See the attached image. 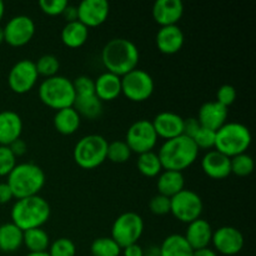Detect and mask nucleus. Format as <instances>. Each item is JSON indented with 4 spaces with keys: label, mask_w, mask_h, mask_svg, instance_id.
<instances>
[{
    "label": "nucleus",
    "mask_w": 256,
    "mask_h": 256,
    "mask_svg": "<svg viewBox=\"0 0 256 256\" xmlns=\"http://www.w3.org/2000/svg\"><path fill=\"white\" fill-rule=\"evenodd\" d=\"M139 59L140 54L136 45L124 38L109 40L102 50V62L106 72L120 78L136 69Z\"/></svg>",
    "instance_id": "f257e3e1"
},
{
    "label": "nucleus",
    "mask_w": 256,
    "mask_h": 256,
    "mask_svg": "<svg viewBox=\"0 0 256 256\" xmlns=\"http://www.w3.org/2000/svg\"><path fill=\"white\" fill-rule=\"evenodd\" d=\"M199 149L192 139L180 135L174 139L166 140L158 152L162 169L182 172L192 166L198 159Z\"/></svg>",
    "instance_id": "f03ea898"
},
{
    "label": "nucleus",
    "mask_w": 256,
    "mask_h": 256,
    "mask_svg": "<svg viewBox=\"0 0 256 256\" xmlns=\"http://www.w3.org/2000/svg\"><path fill=\"white\" fill-rule=\"evenodd\" d=\"M52 209L49 202L40 195H35L16 200L12 208L10 218L12 224L16 225L22 232H26L46 224Z\"/></svg>",
    "instance_id": "7ed1b4c3"
},
{
    "label": "nucleus",
    "mask_w": 256,
    "mask_h": 256,
    "mask_svg": "<svg viewBox=\"0 0 256 256\" xmlns=\"http://www.w3.org/2000/svg\"><path fill=\"white\" fill-rule=\"evenodd\" d=\"M45 182L46 176L39 165L34 162H22L16 164L12 172L8 175L6 184L14 195V199L19 200L39 195Z\"/></svg>",
    "instance_id": "20e7f679"
},
{
    "label": "nucleus",
    "mask_w": 256,
    "mask_h": 256,
    "mask_svg": "<svg viewBox=\"0 0 256 256\" xmlns=\"http://www.w3.org/2000/svg\"><path fill=\"white\" fill-rule=\"evenodd\" d=\"M40 102L52 110H62L72 108L76 99L72 80L62 75L44 79L38 89Z\"/></svg>",
    "instance_id": "39448f33"
},
{
    "label": "nucleus",
    "mask_w": 256,
    "mask_h": 256,
    "mask_svg": "<svg viewBox=\"0 0 256 256\" xmlns=\"http://www.w3.org/2000/svg\"><path fill=\"white\" fill-rule=\"evenodd\" d=\"M252 144V132L246 125L242 122H226L216 132L215 150L228 158L244 154Z\"/></svg>",
    "instance_id": "423d86ee"
},
{
    "label": "nucleus",
    "mask_w": 256,
    "mask_h": 256,
    "mask_svg": "<svg viewBox=\"0 0 256 256\" xmlns=\"http://www.w3.org/2000/svg\"><path fill=\"white\" fill-rule=\"evenodd\" d=\"M108 144L109 142L102 135L90 134L82 136L74 146V162L82 169H96L106 160Z\"/></svg>",
    "instance_id": "0eeeda50"
},
{
    "label": "nucleus",
    "mask_w": 256,
    "mask_h": 256,
    "mask_svg": "<svg viewBox=\"0 0 256 256\" xmlns=\"http://www.w3.org/2000/svg\"><path fill=\"white\" fill-rule=\"evenodd\" d=\"M144 232V220L134 212H122L116 218L112 228V239L122 249L136 244Z\"/></svg>",
    "instance_id": "6e6552de"
},
{
    "label": "nucleus",
    "mask_w": 256,
    "mask_h": 256,
    "mask_svg": "<svg viewBox=\"0 0 256 256\" xmlns=\"http://www.w3.org/2000/svg\"><path fill=\"white\" fill-rule=\"evenodd\" d=\"M154 89V79L145 70L136 68L122 76V94L130 102H146L152 95Z\"/></svg>",
    "instance_id": "1a4fd4ad"
},
{
    "label": "nucleus",
    "mask_w": 256,
    "mask_h": 256,
    "mask_svg": "<svg viewBox=\"0 0 256 256\" xmlns=\"http://www.w3.org/2000/svg\"><path fill=\"white\" fill-rule=\"evenodd\" d=\"M204 204L199 195L189 189H184L170 199V214L184 224H190L200 219Z\"/></svg>",
    "instance_id": "9d476101"
},
{
    "label": "nucleus",
    "mask_w": 256,
    "mask_h": 256,
    "mask_svg": "<svg viewBox=\"0 0 256 256\" xmlns=\"http://www.w3.org/2000/svg\"><path fill=\"white\" fill-rule=\"evenodd\" d=\"M158 135L154 126L149 120H138L130 125L126 132V139L124 140L130 148L132 152L140 155L148 152H154L158 142Z\"/></svg>",
    "instance_id": "9b49d317"
},
{
    "label": "nucleus",
    "mask_w": 256,
    "mask_h": 256,
    "mask_svg": "<svg viewBox=\"0 0 256 256\" xmlns=\"http://www.w3.org/2000/svg\"><path fill=\"white\" fill-rule=\"evenodd\" d=\"M38 75L35 62L29 59H22L12 65L8 75V84L15 94H26L36 85Z\"/></svg>",
    "instance_id": "f8f14e48"
},
{
    "label": "nucleus",
    "mask_w": 256,
    "mask_h": 256,
    "mask_svg": "<svg viewBox=\"0 0 256 256\" xmlns=\"http://www.w3.org/2000/svg\"><path fill=\"white\" fill-rule=\"evenodd\" d=\"M34 20L26 15H16L6 22L4 30V42L10 46L20 48L29 44L35 35Z\"/></svg>",
    "instance_id": "ddd939ff"
},
{
    "label": "nucleus",
    "mask_w": 256,
    "mask_h": 256,
    "mask_svg": "<svg viewBox=\"0 0 256 256\" xmlns=\"http://www.w3.org/2000/svg\"><path fill=\"white\" fill-rule=\"evenodd\" d=\"M212 244L219 254L236 255L244 248V235L234 226H222L212 232Z\"/></svg>",
    "instance_id": "4468645a"
},
{
    "label": "nucleus",
    "mask_w": 256,
    "mask_h": 256,
    "mask_svg": "<svg viewBox=\"0 0 256 256\" xmlns=\"http://www.w3.org/2000/svg\"><path fill=\"white\" fill-rule=\"evenodd\" d=\"M78 22L89 29L104 24L109 18L110 5L106 0H82L76 6Z\"/></svg>",
    "instance_id": "2eb2a0df"
},
{
    "label": "nucleus",
    "mask_w": 256,
    "mask_h": 256,
    "mask_svg": "<svg viewBox=\"0 0 256 256\" xmlns=\"http://www.w3.org/2000/svg\"><path fill=\"white\" fill-rule=\"evenodd\" d=\"M152 14L160 28L178 25L184 14V4L180 0H158L152 5Z\"/></svg>",
    "instance_id": "dca6fc26"
},
{
    "label": "nucleus",
    "mask_w": 256,
    "mask_h": 256,
    "mask_svg": "<svg viewBox=\"0 0 256 256\" xmlns=\"http://www.w3.org/2000/svg\"><path fill=\"white\" fill-rule=\"evenodd\" d=\"M202 169L206 176L214 180L226 179L232 174L230 158L222 154L218 150H210L202 156Z\"/></svg>",
    "instance_id": "f3484780"
},
{
    "label": "nucleus",
    "mask_w": 256,
    "mask_h": 256,
    "mask_svg": "<svg viewBox=\"0 0 256 256\" xmlns=\"http://www.w3.org/2000/svg\"><path fill=\"white\" fill-rule=\"evenodd\" d=\"M185 36L178 25L162 26L156 32L155 44L160 52L165 55H174L184 46Z\"/></svg>",
    "instance_id": "a211bd4d"
},
{
    "label": "nucleus",
    "mask_w": 256,
    "mask_h": 256,
    "mask_svg": "<svg viewBox=\"0 0 256 256\" xmlns=\"http://www.w3.org/2000/svg\"><path fill=\"white\" fill-rule=\"evenodd\" d=\"M158 138H162L166 140L182 135V126L184 119L180 115L172 112H162L154 118L152 122Z\"/></svg>",
    "instance_id": "6ab92c4d"
},
{
    "label": "nucleus",
    "mask_w": 256,
    "mask_h": 256,
    "mask_svg": "<svg viewBox=\"0 0 256 256\" xmlns=\"http://www.w3.org/2000/svg\"><path fill=\"white\" fill-rule=\"evenodd\" d=\"M196 119L202 128L218 132L228 122V108L222 106L216 102H204L200 106Z\"/></svg>",
    "instance_id": "aec40b11"
},
{
    "label": "nucleus",
    "mask_w": 256,
    "mask_h": 256,
    "mask_svg": "<svg viewBox=\"0 0 256 256\" xmlns=\"http://www.w3.org/2000/svg\"><path fill=\"white\" fill-rule=\"evenodd\" d=\"M22 132V120L12 110L0 112V145L9 146L15 140L20 139Z\"/></svg>",
    "instance_id": "412c9836"
},
{
    "label": "nucleus",
    "mask_w": 256,
    "mask_h": 256,
    "mask_svg": "<svg viewBox=\"0 0 256 256\" xmlns=\"http://www.w3.org/2000/svg\"><path fill=\"white\" fill-rule=\"evenodd\" d=\"M212 232H212V225L206 220L200 218V219L188 224L184 238L189 242L192 250H199L209 248V245L212 244Z\"/></svg>",
    "instance_id": "4be33fe9"
},
{
    "label": "nucleus",
    "mask_w": 256,
    "mask_h": 256,
    "mask_svg": "<svg viewBox=\"0 0 256 256\" xmlns=\"http://www.w3.org/2000/svg\"><path fill=\"white\" fill-rule=\"evenodd\" d=\"M95 82V95L102 102H112L122 95V78L109 72H102Z\"/></svg>",
    "instance_id": "5701e85b"
},
{
    "label": "nucleus",
    "mask_w": 256,
    "mask_h": 256,
    "mask_svg": "<svg viewBox=\"0 0 256 256\" xmlns=\"http://www.w3.org/2000/svg\"><path fill=\"white\" fill-rule=\"evenodd\" d=\"M156 188L160 195L172 199L182 190L185 189V179L182 172H172V170H164L160 172L156 180Z\"/></svg>",
    "instance_id": "b1692460"
},
{
    "label": "nucleus",
    "mask_w": 256,
    "mask_h": 256,
    "mask_svg": "<svg viewBox=\"0 0 256 256\" xmlns=\"http://www.w3.org/2000/svg\"><path fill=\"white\" fill-rule=\"evenodd\" d=\"M60 38L65 46L70 48V49H78L86 42L88 38H89V29L78 20L66 22L62 28Z\"/></svg>",
    "instance_id": "393cba45"
},
{
    "label": "nucleus",
    "mask_w": 256,
    "mask_h": 256,
    "mask_svg": "<svg viewBox=\"0 0 256 256\" xmlns=\"http://www.w3.org/2000/svg\"><path fill=\"white\" fill-rule=\"evenodd\" d=\"M82 118L74 108L58 110L54 115V128L62 135H72L80 126Z\"/></svg>",
    "instance_id": "a878e982"
},
{
    "label": "nucleus",
    "mask_w": 256,
    "mask_h": 256,
    "mask_svg": "<svg viewBox=\"0 0 256 256\" xmlns=\"http://www.w3.org/2000/svg\"><path fill=\"white\" fill-rule=\"evenodd\" d=\"M194 250L186 242L184 235H169L162 242L158 256H192Z\"/></svg>",
    "instance_id": "bb28decb"
},
{
    "label": "nucleus",
    "mask_w": 256,
    "mask_h": 256,
    "mask_svg": "<svg viewBox=\"0 0 256 256\" xmlns=\"http://www.w3.org/2000/svg\"><path fill=\"white\" fill-rule=\"evenodd\" d=\"M24 232L12 222L0 225V252H14L22 245Z\"/></svg>",
    "instance_id": "cd10ccee"
},
{
    "label": "nucleus",
    "mask_w": 256,
    "mask_h": 256,
    "mask_svg": "<svg viewBox=\"0 0 256 256\" xmlns=\"http://www.w3.org/2000/svg\"><path fill=\"white\" fill-rule=\"evenodd\" d=\"M80 118L84 116L89 120H95L102 114V102L96 98V95H82L76 96L72 105Z\"/></svg>",
    "instance_id": "c85d7f7f"
},
{
    "label": "nucleus",
    "mask_w": 256,
    "mask_h": 256,
    "mask_svg": "<svg viewBox=\"0 0 256 256\" xmlns=\"http://www.w3.org/2000/svg\"><path fill=\"white\" fill-rule=\"evenodd\" d=\"M22 245H25L29 252H46L50 246V238L42 228L30 229L24 232Z\"/></svg>",
    "instance_id": "c756f323"
},
{
    "label": "nucleus",
    "mask_w": 256,
    "mask_h": 256,
    "mask_svg": "<svg viewBox=\"0 0 256 256\" xmlns=\"http://www.w3.org/2000/svg\"><path fill=\"white\" fill-rule=\"evenodd\" d=\"M136 166L140 174L146 178H156L162 172V165L160 162L158 152H148L140 154L136 160Z\"/></svg>",
    "instance_id": "7c9ffc66"
},
{
    "label": "nucleus",
    "mask_w": 256,
    "mask_h": 256,
    "mask_svg": "<svg viewBox=\"0 0 256 256\" xmlns=\"http://www.w3.org/2000/svg\"><path fill=\"white\" fill-rule=\"evenodd\" d=\"M122 250V248L109 236L98 238L90 246L92 256H120Z\"/></svg>",
    "instance_id": "2f4dec72"
},
{
    "label": "nucleus",
    "mask_w": 256,
    "mask_h": 256,
    "mask_svg": "<svg viewBox=\"0 0 256 256\" xmlns=\"http://www.w3.org/2000/svg\"><path fill=\"white\" fill-rule=\"evenodd\" d=\"M132 150L124 140H115L108 144L106 159L114 164H124L132 156Z\"/></svg>",
    "instance_id": "473e14b6"
},
{
    "label": "nucleus",
    "mask_w": 256,
    "mask_h": 256,
    "mask_svg": "<svg viewBox=\"0 0 256 256\" xmlns=\"http://www.w3.org/2000/svg\"><path fill=\"white\" fill-rule=\"evenodd\" d=\"M35 68H36L39 76H44L45 79H48V78H52L58 75V72L60 69V62L54 55L45 54L36 60Z\"/></svg>",
    "instance_id": "72a5a7b5"
},
{
    "label": "nucleus",
    "mask_w": 256,
    "mask_h": 256,
    "mask_svg": "<svg viewBox=\"0 0 256 256\" xmlns=\"http://www.w3.org/2000/svg\"><path fill=\"white\" fill-rule=\"evenodd\" d=\"M230 164H232V174L242 178L249 176L254 172L255 168L254 159L249 154H246V152L232 158L230 159Z\"/></svg>",
    "instance_id": "f704fd0d"
},
{
    "label": "nucleus",
    "mask_w": 256,
    "mask_h": 256,
    "mask_svg": "<svg viewBox=\"0 0 256 256\" xmlns=\"http://www.w3.org/2000/svg\"><path fill=\"white\" fill-rule=\"evenodd\" d=\"M48 254L50 256H75L76 254V246L74 242L68 238H59L52 242L49 246Z\"/></svg>",
    "instance_id": "c9c22d12"
},
{
    "label": "nucleus",
    "mask_w": 256,
    "mask_h": 256,
    "mask_svg": "<svg viewBox=\"0 0 256 256\" xmlns=\"http://www.w3.org/2000/svg\"><path fill=\"white\" fill-rule=\"evenodd\" d=\"M215 136H216V132L202 126L192 138V142H195L199 150H209L210 152L215 148Z\"/></svg>",
    "instance_id": "e433bc0d"
},
{
    "label": "nucleus",
    "mask_w": 256,
    "mask_h": 256,
    "mask_svg": "<svg viewBox=\"0 0 256 256\" xmlns=\"http://www.w3.org/2000/svg\"><path fill=\"white\" fill-rule=\"evenodd\" d=\"M16 166V158L12 154L9 146L0 145V178L8 176L12 169Z\"/></svg>",
    "instance_id": "4c0bfd02"
},
{
    "label": "nucleus",
    "mask_w": 256,
    "mask_h": 256,
    "mask_svg": "<svg viewBox=\"0 0 256 256\" xmlns=\"http://www.w3.org/2000/svg\"><path fill=\"white\" fill-rule=\"evenodd\" d=\"M68 5H69V2L66 0H42V2H39L40 10L49 16L62 15Z\"/></svg>",
    "instance_id": "58836bf2"
},
{
    "label": "nucleus",
    "mask_w": 256,
    "mask_h": 256,
    "mask_svg": "<svg viewBox=\"0 0 256 256\" xmlns=\"http://www.w3.org/2000/svg\"><path fill=\"white\" fill-rule=\"evenodd\" d=\"M74 90L76 92V96H82V95H92L95 94V82L92 78L86 75L78 76L76 79L72 80Z\"/></svg>",
    "instance_id": "ea45409f"
},
{
    "label": "nucleus",
    "mask_w": 256,
    "mask_h": 256,
    "mask_svg": "<svg viewBox=\"0 0 256 256\" xmlns=\"http://www.w3.org/2000/svg\"><path fill=\"white\" fill-rule=\"evenodd\" d=\"M149 209L152 214L159 215V216L170 214V199L164 195H155L150 199Z\"/></svg>",
    "instance_id": "a19ab883"
},
{
    "label": "nucleus",
    "mask_w": 256,
    "mask_h": 256,
    "mask_svg": "<svg viewBox=\"0 0 256 256\" xmlns=\"http://www.w3.org/2000/svg\"><path fill=\"white\" fill-rule=\"evenodd\" d=\"M236 100V89L230 84H224L219 88L216 92V100L220 105L225 108H229Z\"/></svg>",
    "instance_id": "79ce46f5"
},
{
    "label": "nucleus",
    "mask_w": 256,
    "mask_h": 256,
    "mask_svg": "<svg viewBox=\"0 0 256 256\" xmlns=\"http://www.w3.org/2000/svg\"><path fill=\"white\" fill-rule=\"evenodd\" d=\"M200 128H202V125H200L199 120L196 118H188V119H184L182 135L192 139L195 136V134L200 130Z\"/></svg>",
    "instance_id": "37998d69"
},
{
    "label": "nucleus",
    "mask_w": 256,
    "mask_h": 256,
    "mask_svg": "<svg viewBox=\"0 0 256 256\" xmlns=\"http://www.w3.org/2000/svg\"><path fill=\"white\" fill-rule=\"evenodd\" d=\"M9 149L12 150V154L15 155V158H18V156H22V155H25V152H26L28 150V146H26V142H25L24 140L18 139L9 145Z\"/></svg>",
    "instance_id": "c03bdc74"
},
{
    "label": "nucleus",
    "mask_w": 256,
    "mask_h": 256,
    "mask_svg": "<svg viewBox=\"0 0 256 256\" xmlns=\"http://www.w3.org/2000/svg\"><path fill=\"white\" fill-rule=\"evenodd\" d=\"M14 199L12 190L6 182H0V205H4L10 202Z\"/></svg>",
    "instance_id": "a18cd8bd"
},
{
    "label": "nucleus",
    "mask_w": 256,
    "mask_h": 256,
    "mask_svg": "<svg viewBox=\"0 0 256 256\" xmlns=\"http://www.w3.org/2000/svg\"><path fill=\"white\" fill-rule=\"evenodd\" d=\"M122 255L124 256H144V250H142V248L140 246L139 244H132L129 245V246L124 248V249L122 250Z\"/></svg>",
    "instance_id": "49530a36"
},
{
    "label": "nucleus",
    "mask_w": 256,
    "mask_h": 256,
    "mask_svg": "<svg viewBox=\"0 0 256 256\" xmlns=\"http://www.w3.org/2000/svg\"><path fill=\"white\" fill-rule=\"evenodd\" d=\"M62 16L65 18L66 22H76V20H78V9H76V6H74V5H68V6L65 8L64 12H62Z\"/></svg>",
    "instance_id": "de8ad7c7"
},
{
    "label": "nucleus",
    "mask_w": 256,
    "mask_h": 256,
    "mask_svg": "<svg viewBox=\"0 0 256 256\" xmlns=\"http://www.w3.org/2000/svg\"><path fill=\"white\" fill-rule=\"evenodd\" d=\"M192 256H218V252L214 249H210V248H204V249L194 250Z\"/></svg>",
    "instance_id": "09e8293b"
},
{
    "label": "nucleus",
    "mask_w": 256,
    "mask_h": 256,
    "mask_svg": "<svg viewBox=\"0 0 256 256\" xmlns=\"http://www.w3.org/2000/svg\"><path fill=\"white\" fill-rule=\"evenodd\" d=\"M4 14H5V5L4 2L0 0V22H2V18H4Z\"/></svg>",
    "instance_id": "8fccbe9b"
},
{
    "label": "nucleus",
    "mask_w": 256,
    "mask_h": 256,
    "mask_svg": "<svg viewBox=\"0 0 256 256\" xmlns=\"http://www.w3.org/2000/svg\"><path fill=\"white\" fill-rule=\"evenodd\" d=\"M25 256H50V255L48 254L46 252H29V254Z\"/></svg>",
    "instance_id": "3c124183"
},
{
    "label": "nucleus",
    "mask_w": 256,
    "mask_h": 256,
    "mask_svg": "<svg viewBox=\"0 0 256 256\" xmlns=\"http://www.w3.org/2000/svg\"><path fill=\"white\" fill-rule=\"evenodd\" d=\"M2 42H4V30L0 26V44H2Z\"/></svg>",
    "instance_id": "603ef678"
},
{
    "label": "nucleus",
    "mask_w": 256,
    "mask_h": 256,
    "mask_svg": "<svg viewBox=\"0 0 256 256\" xmlns=\"http://www.w3.org/2000/svg\"><path fill=\"white\" fill-rule=\"evenodd\" d=\"M144 256H158V255H155V254H148V255H144Z\"/></svg>",
    "instance_id": "864d4df0"
}]
</instances>
